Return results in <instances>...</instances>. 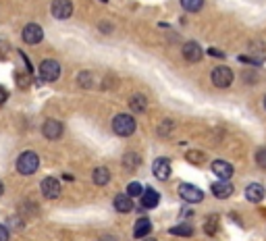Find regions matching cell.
Listing matches in <instances>:
<instances>
[{
	"mask_svg": "<svg viewBox=\"0 0 266 241\" xmlns=\"http://www.w3.org/2000/svg\"><path fill=\"white\" fill-rule=\"evenodd\" d=\"M38 166H40V156L36 152H32V150L23 152L17 158V171L21 175H34L38 171Z\"/></svg>",
	"mask_w": 266,
	"mask_h": 241,
	"instance_id": "6da1fadb",
	"label": "cell"
},
{
	"mask_svg": "<svg viewBox=\"0 0 266 241\" xmlns=\"http://www.w3.org/2000/svg\"><path fill=\"white\" fill-rule=\"evenodd\" d=\"M113 131L121 137H129L133 135L135 131V119L131 115H125V112H121V115H117L113 119Z\"/></svg>",
	"mask_w": 266,
	"mask_h": 241,
	"instance_id": "7a4b0ae2",
	"label": "cell"
},
{
	"mask_svg": "<svg viewBox=\"0 0 266 241\" xmlns=\"http://www.w3.org/2000/svg\"><path fill=\"white\" fill-rule=\"evenodd\" d=\"M212 83L218 88V90H227L231 83H233V71L225 65H220L212 71Z\"/></svg>",
	"mask_w": 266,
	"mask_h": 241,
	"instance_id": "3957f363",
	"label": "cell"
},
{
	"mask_svg": "<svg viewBox=\"0 0 266 241\" xmlns=\"http://www.w3.org/2000/svg\"><path fill=\"white\" fill-rule=\"evenodd\" d=\"M40 77L44 79V81H48V83L57 81L61 77V65L57 61H52V59L42 61V65H40Z\"/></svg>",
	"mask_w": 266,
	"mask_h": 241,
	"instance_id": "277c9868",
	"label": "cell"
},
{
	"mask_svg": "<svg viewBox=\"0 0 266 241\" xmlns=\"http://www.w3.org/2000/svg\"><path fill=\"white\" fill-rule=\"evenodd\" d=\"M23 40H25V44H32V46H36V44H40L42 40H44V30L38 25V23H30V25H25L23 27Z\"/></svg>",
	"mask_w": 266,
	"mask_h": 241,
	"instance_id": "5b68a950",
	"label": "cell"
},
{
	"mask_svg": "<svg viewBox=\"0 0 266 241\" xmlns=\"http://www.w3.org/2000/svg\"><path fill=\"white\" fill-rule=\"evenodd\" d=\"M73 15L71 0H52V17L54 19H69Z\"/></svg>",
	"mask_w": 266,
	"mask_h": 241,
	"instance_id": "8992f818",
	"label": "cell"
},
{
	"mask_svg": "<svg viewBox=\"0 0 266 241\" xmlns=\"http://www.w3.org/2000/svg\"><path fill=\"white\" fill-rule=\"evenodd\" d=\"M40 187H42V195H44L46 200H57V197L61 195V183L54 177H46L44 181H42Z\"/></svg>",
	"mask_w": 266,
	"mask_h": 241,
	"instance_id": "52a82bcc",
	"label": "cell"
},
{
	"mask_svg": "<svg viewBox=\"0 0 266 241\" xmlns=\"http://www.w3.org/2000/svg\"><path fill=\"white\" fill-rule=\"evenodd\" d=\"M179 195L183 197V200H185L187 204H198V202L204 200L202 189H198L195 185H189V183H183V185L179 187Z\"/></svg>",
	"mask_w": 266,
	"mask_h": 241,
	"instance_id": "ba28073f",
	"label": "cell"
},
{
	"mask_svg": "<svg viewBox=\"0 0 266 241\" xmlns=\"http://www.w3.org/2000/svg\"><path fill=\"white\" fill-rule=\"evenodd\" d=\"M181 54H183V59L187 63H198L202 56H204V52H202L198 42H185L183 48H181Z\"/></svg>",
	"mask_w": 266,
	"mask_h": 241,
	"instance_id": "9c48e42d",
	"label": "cell"
},
{
	"mask_svg": "<svg viewBox=\"0 0 266 241\" xmlns=\"http://www.w3.org/2000/svg\"><path fill=\"white\" fill-rule=\"evenodd\" d=\"M42 133H44L46 139H61L63 135V123L57 119H48L44 125H42Z\"/></svg>",
	"mask_w": 266,
	"mask_h": 241,
	"instance_id": "30bf717a",
	"label": "cell"
},
{
	"mask_svg": "<svg viewBox=\"0 0 266 241\" xmlns=\"http://www.w3.org/2000/svg\"><path fill=\"white\" fill-rule=\"evenodd\" d=\"M210 168H212V173L222 181H229L233 177V164L227 160H214L210 164Z\"/></svg>",
	"mask_w": 266,
	"mask_h": 241,
	"instance_id": "8fae6325",
	"label": "cell"
},
{
	"mask_svg": "<svg viewBox=\"0 0 266 241\" xmlns=\"http://www.w3.org/2000/svg\"><path fill=\"white\" fill-rule=\"evenodd\" d=\"M152 173H154V177H156V179L166 181V179L171 177V162L166 160V158H156V160H154V164H152Z\"/></svg>",
	"mask_w": 266,
	"mask_h": 241,
	"instance_id": "7c38bea8",
	"label": "cell"
},
{
	"mask_svg": "<svg viewBox=\"0 0 266 241\" xmlns=\"http://www.w3.org/2000/svg\"><path fill=\"white\" fill-rule=\"evenodd\" d=\"M113 204H115V210L121 212V214H127V212H131V210L135 208L133 197H131L129 193H119V195H115Z\"/></svg>",
	"mask_w": 266,
	"mask_h": 241,
	"instance_id": "4fadbf2b",
	"label": "cell"
},
{
	"mask_svg": "<svg viewBox=\"0 0 266 241\" xmlns=\"http://www.w3.org/2000/svg\"><path fill=\"white\" fill-rule=\"evenodd\" d=\"M210 191H212V195L214 197H218V200H225V197H229L231 193H233V185L229 181H216V183H212L210 185Z\"/></svg>",
	"mask_w": 266,
	"mask_h": 241,
	"instance_id": "5bb4252c",
	"label": "cell"
},
{
	"mask_svg": "<svg viewBox=\"0 0 266 241\" xmlns=\"http://www.w3.org/2000/svg\"><path fill=\"white\" fill-rule=\"evenodd\" d=\"M245 197L254 204L262 202L264 200V187L260 185V183H249V185L245 187Z\"/></svg>",
	"mask_w": 266,
	"mask_h": 241,
	"instance_id": "9a60e30c",
	"label": "cell"
},
{
	"mask_svg": "<svg viewBox=\"0 0 266 241\" xmlns=\"http://www.w3.org/2000/svg\"><path fill=\"white\" fill-rule=\"evenodd\" d=\"M139 164H142V156H139L137 152H127V154L123 156V166L127 168L129 173H133Z\"/></svg>",
	"mask_w": 266,
	"mask_h": 241,
	"instance_id": "2e32d148",
	"label": "cell"
},
{
	"mask_svg": "<svg viewBox=\"0 0 266 241\" xmlns=\"http://www.w3.org/2000/svg\"><path fill=\"white\" fill-rule=\"evenodd\" d=\"M160 202V195H158V191H154L152 187H148V189H144V193H142V206L144 208H154Z\"/></svg>",
	"mask_w": 266,
	"mask_h": 241,
	"instance_id": "e0dca14e",
	"label": "cell"
},
{
	"mask_svg": "<svg viewBox=\"0 0 266 241\" xmlns=\"http://www.w3.org/2000/svg\"><path fill=\"white\" fill-rule=\"evenodd\" d=\"M150 231H152V222H150L148 218H139V220L135 222V226H133V235H135L137 239L148 237Z\"/></svg>",
	"mask_w": 266,
	"mask_h": 241,
	"instance_id": "ac0fdd59",
	"label": "cell"
},
{
	"mask_svg": "<svg viewBox=\"0 0 266 241\" xmlns=\"http://www.w3.org/2000/svg\"><path fill=\"white\" fill-rule=\"evenodd\" d=\"M129 106H131V110H135V112H144V110L148 108V98H146L144 94H133V96L129 98Z\"/></svg>",
	"mask_w": 266,
	"mask_h": 241,
	"instance_id": "d6986e66",
	"label": "cell"
},
{
	"mask_svg": "<svg viewBox=\"0 0 266 241\" xmlns=\"http://www.w3.org/2000/svg\"><path fill=\"white\" fill-rule=\"evenodd\" d=\"M92 179H94V183H96L98 187L108 185V181H110V173H108V168H104V166H98L96 171H94V175H92Z\"/></svg>",
	"mask_w": 266,
	"mask_h": 241,
	"instance_id": "ffe728a7",
	"label": "cell"
},
{
	"mask_svg": "<svg viewBox=\"0 0 266 241\" xmlns=\"http://www.w3.org/2000/svg\"><path fill=\"white\" fill-rule=\"evenodd\" d=\"M77 83L83 90H92L94 88V73L92 71H81V73L77 75Z\"/></svg>",
	"mask_w": 266,
	"mask_h": 241,
	"instance_id": "44dd1931",
	"label": "cell"
},
{
	"mask_svg": "<svg viewBox=\"0 0 266 241\" xmlns=\"http://www.w3.org/2000/svg\"><path fill=\"white\" fill-rule=\"evenodd\" d=\"M171 233L177 235V237H191L193 235V226L187 224V222H181V224L171 226Z\"/></svg>",
	"mask_w": 266,
	"mask_h": 241,
	"instance_id": "7402d4cb",
	"label": "cell"
},
{
	"mask_svg": "<svg viewBox=\"0 0 266 241\" xmlns=\"http://www.w3.org/2000/svg\"><path fill=\"white\" fill-rule=\"evenodd\" d=\"M175 131V123L171 121V119H166V121H162V125L158 127V135L162 137V139H166V137H171V133Z\"/></svg>",
	"mask_w": 266,
	"mask_h": 241,
	"instance_id": "603a6c76",
	"label": "cell"
},
{
	"mask_svg": "<svg viewBox=\"0 0 266 241\" xmlns=\"http://www.w3.org/2000/svg\"><path fill=\"white\" fill-rule=\"evenodd\" d=\"M204 233L208 237H214L218 233V216H210L208 218V222L204 224Z\"/></svg>",
	"mask_w": 266,
	"mask_h": 241,
	"instance_id": "cb8c5ba5",
	"label": "cell"
},
{
	"mask_svg": "<svg viewBox=\"0 0 266 241\" xmlns=\"http://www.w3.org/2000/svg\"><path fill=\"white\" fill-rule=\"evenodd\" d=\"M181 7L187 13H198L204 7V0H181Z\"/></svg>",
	"mask_w": 266,
	"mask_h": 241,
	"instance_id": "d4e9b609",
	"label": "cell"
},
{
	"mask_svg": "<svg viewBox=\"0 0 266 241\" xmlns=\"http://www.w3.org/2000/svg\"><path fill=\"white\" fill-rule=\"evenodd\" d=\"M187 160L191 164H204L206 162V154L202 150H191V152H187Z\"/></svg>",
	"mask_w": 266,
	"mask_h": 241,
	"instance_id": "484cf974",
	"label": "cell"
},
{
	"mask_svg": "<svg viewBox=\"0 0 266 241\" xmlns=\"http://www.w3.org/2000/svg\"><path fill=\"white\" fill-rule=\"evenodd\" d=\"M127 193L131 195V197H142V193H144V187H142V183H129V187H127Z\"/></svg>",
	"mask_w": 266,
	"mask_h": 241,
	"instance_id": "4316f807",
	"label": "cell"
},
{
	"mask_svg": "<svg viewBox=\"0 0 266 241\" xmlns=\"http://www.w3.org/2000/svg\"><path fill=\"white\" fill-rule=\"evenodd\" d=\"M256 162H258L260 168H264V171H266V146L256 150Z\"/></svg>",
	"mask_w": 266,
	"mask_h": 241,
	"instance_id": "83f0119b",
	"label": "cell"
},
{
	"mask_svg": "<svg viewBox=\"0 0 266 241\" xmlns=\"http://www.w3.org/2000/svg\"><path fill=\"white\" fill-rule=\"evenodd\" d=\"M9 229H7V226L5 224H0V241H9Z\"/></svg>",
	"mask_w": 266,
	"mask_h": 241,
	"instance_id": "f1b7e54d",
	"label": "cell"
},
{
	"mask_svg": "<svg viewBox=\"0 0 266 241\" xmlns=\"http://www.w3.org/2000/svg\"><path fill=\"white\" fill-rule=\"evenodd\" d=\"M7 98H9V92H7L3 86H0V104H5V102H7Z\"/></svg>",
	"mask_w": 266,
	"mask_h": 241,
	"instance_id": "f546056e",
	"label": "cell"
},
{
	"mask_svg": "<svg viewBox=\"0 0 266 241\" xmlns=\"http://www.w3.org/2000/svg\"><path fill=\"white\" fill-rule=\"evenodd\" d=\"M208 54L216 56V59H222V56H225V52H220V50H216V48H210V50H208Z\"/></svg>",
	"mask_w": 266,
	"mask_h": 241,
	"instance_id": "4dcf8cb0",
	"label": "cell"
},
{
	"mask_svg": "<svg viewBox=\"0 0 266 241\" xmlns=\"http://www.w3.org/2000/svg\"><path fill=\"white\" fill-rule=\"evenodd\" d=\"M5 193V185H3V181H0V195Z\"/></svg>",
	"mask_w": 266,
	"mask_h": 241,
	"instance_id": "1f68e13d",
	"label": "cell"
},
{
	"mask_svg": "<svg viewBox=\"0 0 266 241\" xmlns=\"http://www.w3.org/2000/svg\"><path fill=\"white\" fill-rule=\"evenodd\" d=\"M142 241H156V239H154V237H146V239H142Z\"/></svg>",
	"mask_w": 266,
	"mask_h": 241,
	"instance_id": "d6a6232c",
	"label": "cell"
},
{
	"mask_svg": "<svg viewBox=\"0 0 266 241\" xmlns=\"http://www.w3.org/2000/svg\"><path fill=\"white\" fill-rule=\"evenodd\" d=\"M264 108H266V98H264Z\"/></svg>",
	"mask_w": 266,
	"mask_h": 241,
	"instance_id": "836d02e7",
	"label": "cell"
},
{
	"mask_svg": "<svg viewBox=\"0 0 266 241\" xmlns=\"http://www.w3.org/2000/svg\"><path fill=\"white\" fill-rule=\"evenodd\" d=\"M102 3H108V0H102Z\"/></svg>",
	"mask_w": 266,
	"mask_h": 241,
	"instance_id": "e575fe53",
	"label": "cell"
}]
</instances>
